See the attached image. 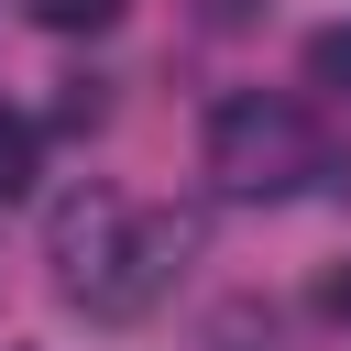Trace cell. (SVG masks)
Here are the masks:
<instances>
[{"label":"cell","mask_w":351,"mask_h":351,"mask_svg":"<svg viewBox=\"0 0 351 351\" xmlns=\"http://www.w3.org/2000/svg\"><path fill=\"white\" fill-rule=\"evenodd\" d=\"M318 176H329V143H318V121H307L296 99L230 88V99L208 110V186H219V197L274 208V197H307Z\"/></svg>","instance_id":"2"},{"label":"cell","mask_w":351,"mask_h":351,"mask_svg":"<svg viewBox=\"0 0 351 351\" xmlns=\"http://www.w3.org/2000/svg\"><path fill=\"white\" fill-rule=\"evenodd\" d=\"M22 11H33L44 33H110V22L132 11V0H22Z\"/></svg>","instance_id":"5"},{"label":"cell","mask_w":351,"mask_h":351,"mask_svg":"<svg viewBox=\"0 0 351 351\" xmlns=\"http://www.w3.org/2000/svg\"><path fill=\"white\" fill-rule=\"evenodd\" d=\"M186 252H197V230H186L176 208L121 197V186H77V197H55V219H44V274H55V296L88 307V318H143V307H165V285L186 274Z\"/></svg>","instance_id":"1"},{"label":"cell","mask_w":351,"mask_h":351,"mask_svg":"<svg viewBox=\"0 0 351 351\" xmlns=\"http://www.w3.org/2000/svg\"><path fill=\"white\" fill-rule=\"evenodd\" d=\"M307 88L351 99V22H318V33H307Z\"/></svg>","instance_id":"4"},{"label":"cell","mask_w":351,"mask_h":351,"mask_svg":"<svg viewBox=\"0 0 351 351\" xmlns=\"http://www.w3.org/2000/svg\"><path fill=\"white\" fill-rule=\"evenodd\" d=\"M99 110H110V99H99V77H77V88H66V110H55V121H66V132H99Z\"/></svg>","instance_id":"6"},{"label":"cell","mask_w":351,"mask_h":351,"mask_svg":"<svg viewBox=\"0 0 351 351\" xmlns=\"http://www.w3.org/2000/svg\"><path fill=\"white\" fill-rule=\"evenodd\" d=\"M33 176H44V132H33L22 110H0V208L33 197Z\"/></svg>","instance_id":"3"}]
</instances>
